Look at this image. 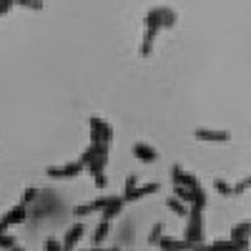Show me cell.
<instances>
[{"mask_svg": "<svg viewBox=\"0 0 251 251\" xmlns=\"http://www.w3.org/2000/svg\"><path fill=\"white\" fill-rule=\"evenodd\" d=\"M25 216H28V211H25V203L15 206L13 211H8V214L3 216V221H0V231H5V228H8V226H13V224L25 221Z\"/></svg>", "mask_w": 251, "mask_h": 251, "instance_id": "cell-5", "label": "cell"}, {"mask_svg": "<svg viewBox=\"0 0 251 251\" xmlns=\"http://www.w3.org/2000/svg\"><path fill=\"white\" fill-rule=\"evenodd\" d=\"M80 236H83V224H75L71 231L66 234V241H63V251H73L75 244L80 241Z\"/></svg>", "mask_w": 251, "mask_h": 251, "instance_id": "cell-9", "label": "cell"}, {"mask_svg": "<svg viewBox=\"0 0 251 251\" xmlns=\"http://www.w3.org/2000/svg\"><path fill=\"white\" fill-rule=\"evenodd\" d=\"M166 203H169V208H171L174 214H178V216H188V211H186V206H183V203H181V201H178L176 196H171V199L166 201Z\"/></svg>", "mask_w": 251, "mask_h": 251, "instance_id": "cell-14", "label": "cell"}, {"mask_svg": "<svg viewBox=\"0 0 251 251\" xmlns=\"http://www.w3.org/2000/svg\"><path fill=\"white\" fill-rule=\"evenodd\" d=\"M123 203H126V201H123L121 196H111V199H108V203H106V208H103V219H108V221H111L116 214H121Z\"/></svg>", "mask_w": 251, "mask_h": 251, "instance_id": "cell-11", "label": "cell"}, {"mask_svg": "<svg viewBox=\"0 0 251 251\" xmlns=\"http://www.w3.org/2000/svg\"><path fill=\"white\" fill-rule=\"evenodd\" d=\"M111 141H113V128H111L106 121H100V143L111 149Z\"/></svg>", "mask_w": 251, "mask_h": 251, "instance_id": "cell-13", "label": "cell"}, {"mask_svg": "<svg viewBox=\"0 0 251 251\" xmlns=\"http://www.w3.org/2000/svg\"><path fill=\"white\" fill-rule=\"evenodd\" d=\"M10 251H23V249H18V246H13V249H10Z\"/></svg>", "mask_w": 251, "mask_h": 251, "instance_id": "cell-23", "label": "cell"}, {"mask_svg": "<svg viewBox=\"0 0 251 251\" xmlns=\"http://www.w3.org/2000/svg\"><path fill=\"white\" fill-rule=\"evenodd\" d=\"M156 191H158V183H146V186H141V188H133L131 194H126L123 201H136V199H143V196H151V194H156Z\"/></svg>", "mask_w": 251, "mask_h": 251, "instance_id": "cell-10", "label": "cell"}, {"mask_svg": "<svg viewBox=\"0 0 251 251\" xmlns=\"http://www.w3.org/2000/svg\"><path fill=\"white\" fill-rule=\"evenodd\" d=\"M15 5L28 8V10H43V0H15Z\"/></svg>", "mask_w": 251, "mask_h": 251, "instance_id": "cell-15", "label": "cell"}, {"mask_svg": "<svg viewBox=\"0 0 251 251\" xmlns=\"http://www.w3.org/2000/svg\"><path fill=\"white\" fill-rule=\"evenodd\" d=\"M108 228H111V221H108V219H103V221L98 224L96 234H93V244H96V246H100V241L108 236Z\"/></svg>", "mask_w": 251, "mask_h": 251, "instance_id": "cell-12", "label": "cell"}, {"mask_svg": "<svg viewBox=\"0 0 251 251\" xmlns=\"http://www.w3.org/2000/svg\"><path fill=\"white\" fill-rule=\"evenodd\" d=\"M13 246H15V239L0 231V249H13Z\"/></svg>", "mask_w": 251, "mask_h": 251, "instance_id": "cell-17", "label": "cell"}, {"mask_svg": "<svg viewBox=\"0 0 251 251\" xmlns=\"http://www.w3.org/2000/svg\"><path fill=\"white\" fill-rule=\"evenodd\" d=\"M158 33H161L158 28H146L143 40H141V55H143V58H149V55L153 53V43H156V35H158Z\"/></svg>", "mask_w": 251, "mask_h": 251, "instance_id": "cell-7", "label": "cell"}, {"mask_svg": "<svg viewBox=\"0 0 251 251\" xmlns=\"http://www.w3.org/2000/svg\"><path fill=\"white\" fill-rule=\"evenodd\" d=\"M194 136L199 141H208V143H226L228 138H231L228 131H214V128H196Z\"/></svg>", "mask_w": 251, "mask_h": 251, "instance_id": "cell-4", "label": "cell"}, {"mask_svg": "<svg viewBox=\"0 0 251 251\" xmlns=\"http://www.w3.org/2000/svg\"><path fill=\"white\" fill-rule=\"evenodd\" d=\"M201 234H203V219H201V208H194L191 214V224L186 228V241H191L194 246L201 241Z\"/></svg>", "mask_w": 251, "mask_h": 251, "instance_id": "cell-2", "label": "cell"}, {"mask_svg": "<svg viewBox=\"0 0 251 251\" xmlns=\"http://www.w3.org/2000/svg\"><path fill=\"white\" fill-rule=\"evenodd\" d=\"M46 251H63V249H60V241H58V239H48V241H46Z\"/></svg>", "mask_w": 251, "mask_h": 251, "instance_id": "cell-20", "label": "cell"}, {"mask_svg": "<svg viewBox=\"0 0 251 251\" xmlns=\"http://www.w3.org/2000/svg\"><path fill=\"white\" fill-rule=\"evenodd\" d=\"M136 183H138V178H136V176H128V178H126V194H131L133 188H136Z\"/></svg>", "mask_w": 251, "mask_h": 251, "instance_id": "cell-21", "label": "cell"}, {"mask_svg": "<svg viewBox=\"0 0 251 251\" xmlns=\"http://www.w3.org/2000/svg\"><path fill=\"white\" fill-rule=\"evenodd\" d=\"M176 20H178V15L171 8H151L141 23H143V28H158L161 30V28H174Z\"/></svg>", "mask_w": 251, "mask_h": 251, "instance_id": "cell-1", "label": "cell"}, {"mask_svg": "<svg viewBox=\"0 0 251 251\" xmlns=\"http://www.w3.org/2000/svg\"><path fill=\"white\" fill-rule=\"evenodd\" d=\"M161 234H163V224H156V226H153V231H151V236H149V241H151V244H156Z\"/></svg>", "mask_w": 251, "mask_h": 251, "instance_id": "cell-19", "label": "cell"}, {"mask_svg": "<svg viewBox=\"0 0 251 251\" xmlns=\"http://www.w3.org/2000/svg\"><path fill=\"white\" fill-rule=\"evenodd\" d=\"M171 176H174V183H178V186H186V188H191V191H194V188H199V181L191 174H186L181 166H174Z\"/></svg>", "mask_w": 251, "mask_h": 251, "instance_id": "cell-6", "label": "cell"}, {"mask_svg": "<svg viewBox=\"0 0 251 251\" xmlns=\"http://www.w3.org/2000/svg\"><path fill=\"white\" fill-rule=\"evenodd\" d=\"M73 214H75V216H88V214H93V206H91V203H86V206H75V208H73Z\"/></svg>", "mask_w": 251, "mask_h": 251, "instance_id": "cell-18", "label": "cell"}, {"mask_svg": "<svg viewBox=\"0 0 251 251\" xmlns=\"http://www.w3.org/2000/svg\"><path fill=\"white\" fill-rule=\"evenodd\" d=\"M80 171H83V166H80V161H75V163H68V166H50L48 176L50 178H73Z\"/></svg>", "mask_w": 251, "mask_h": 251, "instance_id": "cell-3", "label": "cell"}, {"mask_svg": "<svg viewBox=\"0 0 251 251\" xmlns=\"http://www.w3.org/2000/svg\"><path fill=\"white\" fill-rule=\"evenodd\" d=\"M38 196V191H35V188H28V191H25V196H23V203L28 206V203H33V199Z\"/></svg>", "mask_w": 251, "mask_h": 251, "instance_id": "cell-22", "label": "cell"}, {"mask_svg": "<svg viewBox=\"0 0 251 251\" xmlns=\"http://www.w3.org/2000/svg\"><path fill=\"white\" fill-rule=\"evenodd\" d=\"M133 156L136 158H141V161H146V163H153L156 158H158V153H156V149H151V146H146V143H133Z\"/></svg>", "mask_w": 251, "mask_h": 251, "instance_id": "cell-8", "label": "cell"}, {"mask_svg": "<svg viewBox=\"0 0 251 251\" xmlns=\"http://www.w3.org/2000/svg\"><path fill=\"white\" fill-rule=\"evenodd\" d=\"M214 188H216L219 194H224V196H231V188H234V186H228V181L216 178V181H214Z\"/></svg>", "mask_w": 251, "mask_h": 251, "instance_id": "cell-16", "label": "cell"}]
</instances>
